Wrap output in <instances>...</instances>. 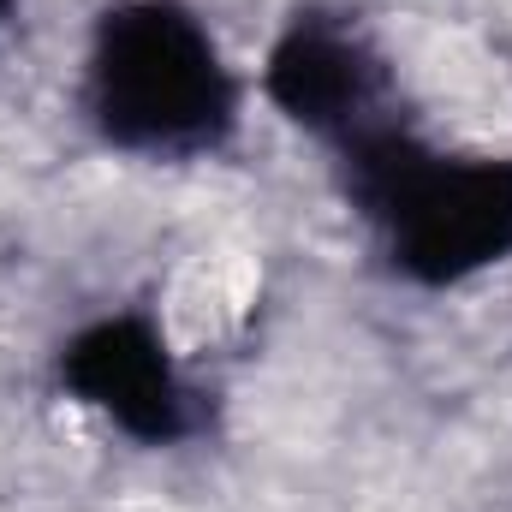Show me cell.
<instances>
[{
  "instance_id": "obj_1",
  "label": "cell",
  "mask_w": 512,
  "mask_h": 512,
  "mask_svg": "<svg viewBox=\"0 0 512 512\" xmlns=\"http://www.w3.org/2000/svg\"><path fill=\"white\" fill-rule=\"evenodd\" d=\"M84 126L137 161H209L245 120V78L185 0H114L84 42Z\"/></svg>"
},
{
  "instance_id": "obj_2",
  "label": "cell",
  "mask_w": 512,
  "mask_h": 512,
  "mask_svg": "<svg viewBox=\"0 0 512 512\" xmlns=\"http://www.w3.org/2000/svg\"><path fill=\"white\" fill-rule=\"evenodd\" d=\"M346 203L417 286H459L512 256V155H453L399 114L328 149Z\"/></svg>"
},
{
  "instance_id": "obj_3",
  "label": "cell",
  "mask_w": 512,
  "mask_h": 512,
  "mask_svg": "<svg viewBox=\"0 0 512 512\" xmlns=\"http://www.w3.org/2000/svg\"><path fill=\"white\" fill-rule=\"evenodd\" d=\"M262 96L328 149H340L376 120L399 114L393 72L376 54V42L346 12H316V6L298 12L274 36V48L262 60Z\"/></svg>"
},
{
  "instance_id": "obj_4",
  "label": "cell",
  "mask_w": 512,
  "mask_h": 512,
  "mask_svg": "<svg viewBox=\"0 0 512 512\" xmlns=\"http://www.w3.org/2000/svg\"><path fill=\"white\" fill-rule=\"evenodd\" d=\"M60 382L78 393V405L102 411L143 447H173L197 429V393L173 364L167 340L155 334V322L143 316H114L84 328L60 358Z\"/></svg>"
},
{
  "instance_id": "obj_5",
  "label": "cell",
  "mask_w": 512,
  "mask_h": 512,
  "mask_svg": "<svg viewBox=\"0 0 512 512\" xmlns=\"http://www.w3.org/2000/svg\"><path fill=\"white\" fill-rule=\"evenodd\" d=\"M6 12H12V0H0V24H6Z\"/></svg>"
}]
</instances>
